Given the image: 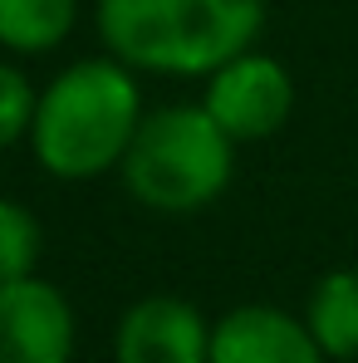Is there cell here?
<instances>
[{
	"label": "cell",
	"instance_id": "cell-1",
	"mask_svg": "<svg viewBox=\"0 0 358 363\" xmlns=\"http://www.w3.org/2000/svg\"><path fill=\"white\" fill-rule=\"evenodd\" d=\"M147 113L138 69L118 55H89L60 69L35 104L30 152L55 182H94L118 172Z\"/></svg>",
	"mask_w": 358,
	"mask_h": 363
},
{
	"label": "cell",
	"instance_id": "cell-2",
	"mask_svg": "<svg viewBox=\"0 0 358 363\" xmlns=\"http://www.w3.org/2000/svg\"><path fill=\"white\" fill-rule=\"evenodd\" d=\"M108 55L157 79H206L265 30V0H94Z\"/></svg>",
	"mask_w": 358,
	"mask_h": 363
},
{
	"label": "cell",
	"instance_id": "cell-3",
	"mask_svg": "<svg viewBox=\"0 0 358 363\" xmlns=\"http://www.w3.org/2000/svg\"><path fill=\"white\" fill-rule=\"evenodd\" d=\"M236 172V138L201 104H162L147 108L118 177L128 196L162 216L206 211Z\"/></svg>",
	"mask_w": 358,
	"mask_h": 363
},
{
	"label": "cell",
	"instance_id": "cell-4",
	"mask_svg": "<svg viewBox=\"0 0 358 363\" xmlns=\"http://www.w3.org/2000/svg\"><path fill=\"white\" fill-rule=\"evenodd\" d=\"M201 108L236 143H260V138H275L290 123V113H295V79H290V69L275 55L250 45L236 60H226L221 69L206 74Z\"/></svg>",
	"mask_w": 358,
	"mask_h": 363
},
{
	"label": "cell",
	"instance_id": "cell-5",
	"mask_svg": "<svg viewBox=\"0 0 358 363\" xmlns=\"http://www.w3.org/2000/svg\"><path fill=\"white\" fill-rule=\"evenodd\" d=\"M79 319L55 280L25 275L0 285V363H74Z\"/></svg>",
	"mask_w": 358,
	"mask_h": 363
},
{
	"label": "cell",
	"instance_id": "cell-6",
	"mask_svg": "<svg viewBox=\"0 0 358 363\" xmlns=\"http://www.w3.org/2000/svg\"><path fill=\"white\" fill-rule=\"evenodd\" d=\"M118 363H211V324L181 295H147L128 304L113 334Z\"/></svg>",
	"mask_w": 358,
	"mask_h": 363
},
{
	"label": "cell",
	"instance_id": "cell-7",
	"mask_svg": "<svg viewBox=\"0 0 358 363\" xmlns=\"http://www.w3.org/2000/svg\"><path fill=\"white\" fill-rule=\"evenodd\" d=\"M211 363H329L304 314L280 304H236L211 324Z\"/></svg>",
	"mask_w": 358,
	"mask_h": 363
},
{
	"label": "cell",
	"instance_id": "cell-8",
	"mask_svg": "<svg viewBox=\"0 0 358 363\" xmlns=\"http://www.w3.org/2000/svg\"><path fill=\"white\" fill-rule=\"evenodd\" d=\"M304 324L329 363L358 359V270H329L304 300Z\"/></svg>",
	"mask_w": 358,
	"mask_h": 363
},
{
	"label": "cell",
	"instance_id": "cell-9",
	"mask_svg": "<svg viewBox=\"0 0 358 363\" xmlns=\"http://www.w3.org/2000/svg\"><path fill=\"white\" fill-rule=\"evenodd\" d=\"M79 25V0H0V50L15 60L55 55Z\"/></svg>",
	"mask_w": 358,
	"mask_h": 363
},
{
	"label": "cell",
	"instance_id": "cell-10",
	"mask_svg": "<svg viewBox=\"0 0 358 363\" xmlns=\"http://www.w3.org/2000/svg\"><path fill=\"white\" fill-rule=\"evenodd\" d=\"M40 255H45L40 216H35L25 201L0 196V285L35 275V270H40Z\"/></svg>",
	"mask_w": 358,
	"mask_h": 363
},
{
	"label": "cell",
	"instance_id": "cell-11",
	"mask_svg": "<svg viewBox=\"0 0 358 363\" xmlns=\"http://www.w3.org/2000/svg\"><path fill=\"white\" fill-rule=\"evenodd\" d=\"M35 104H40V89L30 84V74L15 60H0V152L30 138Z\"/></svg>",
	"mask_w": 358,
	"mask_h": 363
},
{
	"label": "cell",
	"instance_id": "cell-12",
	"mask_svg": "<svg viewBox=\"0 0 358 363\" xmlns=\"http://www.w3.org/2000/svg\"><path fill=\"white\" fill-rule=\"evenodd\" d=\"M349 363H358V359H349Z\"/></svg>",
	"mask_w": 358,
	"mask_h": 363
}]
</instances>
